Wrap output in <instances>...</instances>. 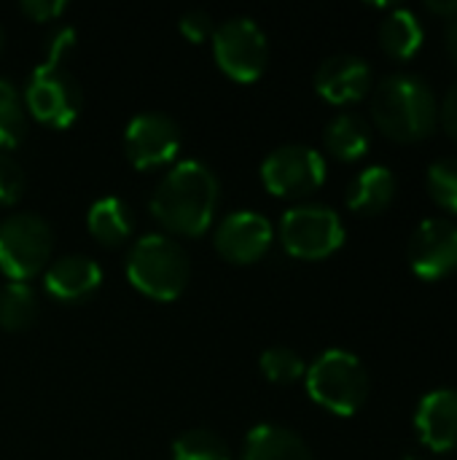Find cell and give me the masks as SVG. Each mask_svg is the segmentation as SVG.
<instances>
[{
    "label": "cell",
    "instance_id": "6da1fadb",
    "mask_svg": "<svg viewBox=\"0 0 457 460\" xmlns=\"http://www.w3.org/2000/svg\"><path fill=\"white\" fill-rule=\"evenodd\" d=\"M221 202V183L215 172L199 159L175 162L154 189V218L178 237H202Z\"/></svg>",
    "mask_w": 457,
    "mask_h": 460
},
{
    "label": "cell",
    "instance_id": "7a4b0ae2",
    "mask_svg": "<svg viewBox=\"0 0 457 460\" xmlns=\"http://www.w3.org/2000/svg\"><path fill=\"white\" fill-rule=\"evenodd\" d=\"M372 119L385 137L420 143L436 129L439 102L420 75L393 73L372 86Z\"/></svg>",
    "mask_w": 457,
    "mask_h": 460
},
{
    "label": "cell",
    "instance_id": "3957f363",
    "mask_svg": "<svg viewBox=\"0 0 457 460\" xmlns=\"http://www.w3.org/2000/svg\"><path fill=\"white\" fill-rule=\"evenodd\" d=\"M124 270L127 280L143 296L156 302H175L191 280V261L186 248L164 232L140 237L129 248Z\"/></svg>",
    "mask_w": 457,
    "mask_h": 460
},
{
    "label": "cell",
    "instance_id": "277c9868",
    "mask_svg": "<svg viewBox=\"0 0 457 460\" xmlns=\"http://www.w3.org/2000/svg\"><path fill=\"white\" fill-rule=\"evenodd\" d=\"M304 385L310 399L331 415L353 418L369 399V375L358 356L331 348L307 364Z\"/></svg>",
    "mask_w": 457,
    "mask_h": 460
},
{
    "label": "cell",
    "instance_id": "5b68a950",
    "mask_svg": "<svg viewBox=\"0 0 457 460\" xmlns=\"http://www.w3.org/2000/svg\"><path fill=\"white\" fill-rule=\"evenodd\" d=\"M277 234L286 253L304 261L329 259L345 245L342 218L337 216V210L318 202H302L288 208L280 218Z\"/></svg>",
    "mask_w": 457,
    "mask_h": 460
},
{
    "label": "cell",
    "instance_id": "8992f818",
    "mask_svg": "<svg viewBox=\"0 0 457 460\" xmlns=\"http://www.w3.org/2000/svg\"><path fill=\"white\" fill-rule=\"evenodd\" d=\"M51 226L35 213H11L0 221V272L8 283H27L48 267Z\"/></svg>",
    "mask_w": 457,
    "mask_h": 460
},
{
    "label": "cell",
    "instance_id": "52a82bcc",
    "mask_svg": "<svg viewBox=\"0 0 457 460\" xmlns=\"http://www.w3.org/2000/svg\"><path fill=\"white\" fill-rule=\"evenodd\" d=\"M22 100L35 121L54 129H67L81 113L83 94L75 75L65 65L43 59L30 73Z\"/></svg>",
    "mask_w": 457,
    "mask_h": 460
},
{
    "label": "cell",
    "instance_id": "ba28073f",
    "mask_svg": "<svg viewBox=\"0 0 457 460\" xmlns=\"http://www.w3.org/2000/svg\"><path fill=\"white\" fill-rule=\"evenodd\" d=\"M215 65L237 84H253L264 75L269 62L267 32L250 16H232L221 22L210 38Z\"/></svg>",
    "mask_w": 457,
    "mask_h": 460
},
{
    "label": "cell",
    "instance_id": "9c48e42d",
    "mask_svg": "<svg viewBox=\"0 0 457 460\" xmlns=\"http://www.w3.org/2000/svg\"><path fill=\"white\" fill-rule=\"evenodd\" d=\"M261 181L269 194L283 199H304L326 183V159L304 143H288L267 154Z\"/></svg>",
    "mask_w": 457,
    "mask_h": 460
},
{
    "label": "cell",
    "instance_id": "30bf717a",
    "mask_svg": "<svg viewBox=\"0 0 457 460\" xmlns=\"http://www.w3.org/2000/svg\"><path fill=\"white\" fill-rule=\"evenodd\" d=\"M183 135L172 116L162 111H143L124 127V154L137 170H159L175 162Z\"/></svg>",
    "mask_w": 457,
    "mask_h": 460
},
{
    "label": "cell",
    "instance_id": "8fae6325",
    "mask_svg": "<svg viewBox=\"0 0 457 460\" xmlns=\"http://www.w3.org/2000/svg\"><path fill=\"white\" fill-rule=\"evenodd\" d=\"M409 270L420 280H442L457 270V224L450 218H428L417 224L407 245Z\"/></svg>",
    "mask_w": 457,
    "mask_h": 460
},
{
    "label": "cell",
    "instance_id": "7c38bea8",
    "mask_svg": "<svg viewBox=\"0 0 457 460\" xmlns=\"http://www.w3.org/2000/svg\"><path fill=\"white\" fill-rule=\"evenodd\" d=\"M275 229L267 216L256 210H234L215 226L213 243L229 264H253L272 248Z\"/></svg>",
    "mask_w": 457,
    "mask_h": 460
},
{
    "label": "cell",
    "instance_id": "4fadbf2b",
    "mask_svg": "<svg viewBox=\"0 0 457 460\" xmlns=\"http://www.w3.org/2000/svg\"><path fill=\"white\" fill-rule=\"evenodd\" d=\"M315 92L331 105H350L372 92V67L356 54H334L315 73Z\"/></svg>",
    "mask_w": 457,
    "mask_h": 460
},
{
    "label": "cell",
    "instance_id": "5bb4252c",
    "mask_svg": "<svg viewBox=\"0 0 457 460\" xmlns=\"http://www.w3.org/2000/svg\"><path fill=\"white\" fill-rule=\"evenodd\" d=\"M415 431L420 442L434 453L457 450V391L436 388L426 394L415 412Z\"/></svg>",
    "mask_w": 457,
    "mask_h": 460
},
{
    "label": "cell",
    "instance_id": "9a60e30c",
    "mask_svg": "<svg viewBox=\"0 0 457 460\" xmlns=\"http://www.w3.org/2000/svg\"><path fill=\"white\" fill-rule=\"evenodd\" d=\"M102 283V270L89 256H62L43 270L46 294L62 305H78L89 299Z\"/></svg>",
    "mask_w": 457,
    "mask_h": 460
},
{
    "label": "cell",
    "instance_id": "2e32d148",
    "mask_svg": "<svg viewBox=\"0 0 457 460\" xmlns=\"http://www.w3.org/2000/svg\"><path fill=\"white\" fill-rule=\"evenodd\" d=\"M242 460H315L299 434L277 423H261L248 431Z\"/></svg>",
    "mask_w": 457,
    "mask_h": 460
},
{
    "label": "cell",
    "instance_id": "e0dca14e",
    "mask_svg": "<svg viewBox=\"0 0 457 460\" xmlns=\"http://www.w3.org/2000/svg\"><path fill=\"white\" fill-rule=\"evenodd\" d=\"M396 197V175L385 164L361 170L347 186V208L361 216H377L391 208Z\"/></svg>",
    "mask_w": 457,
    "mask_h": 460
},
{
    "label": "cell",
    "instance_id": "ac0fdd59",
    "mask_svg": "<svg viewBox=\"0 0 457 460\" xmlns=\"http://www.w3.org/2000/svg\"><path fill=\"white\" fill-rule=\"evenodd\" d=\"M86 226L89 234L105 245V248H119L129 240L132 229H135V218L129 205L121 197H100L92 202L89 213H86Z\"/></svg>",
    "mask_w": 457,
    "mask_h": 460
},
{
    "label": "cell",
    "instance_id": "d6986e66",
    "mask_svg": "<svg viewBox=\"0 0 457 460\" xmlns=\"http://www.w3.org/2000/svg\"><path fill=\"white\" fill-rule=\"evenodd\" d=\"M423 40H426V30L417 13L409 8H393L380 24V46L396 62L415 59L417 51L423 49Z\"/></svg>",
    "mask_w": 457,
    "mask_h": 460
},
{
    "label": "cell",
    "instance_id": "ffe728a7",
    "mask_svg": "<svg viewBox=\"0 0 457 460\" xmlns=\"http://www.w3.org/2000/svg\"><path fill=\"white\" fill-rule=\"evenodd\" d=\"M323 143L331 151V156H337L339 162H358L366 156L372 146V129L364 116L345 111L326 124Z\"/></svg>",
    "mask_w": 457,
    "mask_h": 460
},
{
    "label": "cell",
    "instance_id": "44dd1931",
    "mask_svg": "<svg viewBox=\"0 0 457 460\" xmlns=\"http://www.w3.org/2000/svg\"><path fill=\"white\" fill-rule=\"evenodd\" d=\"M38 318V296L30 283H5L0 288V326L5 332H24Z\"/></svg>",
    "mask_w": 457,
    "mask_h": 460
},
{
    "label": "cell",
    "instance_id": "7402d4cb",
    "mask_svg": "<svg viewBox=\"0 0 457 460\" xmlns=\"http://www.w3.org/2000/svg\"><path fill=\"white\" fill-rule=\"evenodd\" d=\"M27 135V108L19 94V89L0 78V151L16 148Z\"/></svg>",
    "mask_w": 457,
    "mask_h": 460
},
{
    "label": "cell",
    "instance_id": "603a6c76",
    "mask_svg": "<svg viewBox=\"0 0 457 460\" xmlns=\"http://www.w3.org/2000/svg\"><path fill=\"white\" fill-rule=\"evenodd\" d=\"M172 460H234L226 439L213 434L210 429L183 431L172 442Z\"/></svg>",
    "mask_w": 457,
    "mask_h": 460
},
{
    "label": "cell",
    "instance_id": "cb8c5ba5",
    "mask_svg": "<svg viewBox=\"0 0 457 460\" xmlns=\"http://www.w3.org/2000/svg\"><path fill=\"white\" fill-rule=\"evenodd\" d=\"M259 369L261 375L269 380V383H277V385H291L296 380L304 377L307 372V364L304 358L294 350V348H286V345H272L261 353L259 358Z\"/></svg>",
    "mask_w": 457,
    "mask_h": 460
},
{
    "label": "cell",
    "instance_id": "d4e9b609",
    "mask_svg": "<svg viewBox=\"0 0 457 460\" xmlns=\"http://www.w3.org/2000/svg\"><path fill=\"white\" fill-rule=\"evenodd\" d=\"M428 194L431 199L444 210L457 216V156H444L436 159L428 167Z\"/></svg>",
    "mask_w": 457,
    "mask_h": 460
},
{
    "label": "cell",
    "instance_id": "484cf974",
    "mask_svg": "<svg viewBox=\"0 0 457 460\" xmlns=\"http://www.w3.org/2000/svg\"><path fill=\"white\" fill-rule=\"evenodd\" d=\"M24 186H27V181H24L22 164L11 154L0 151V208L16 205Z\"/></svg>",
    "mask_w": 457,
    "mask_h": 460
},
{
    "label": "cell",
    "instance_id": "4316f807",
    "mask_svg": "<svg viewBox=\"0 0 457 460\" xmlns=\"http://www.w3.org/2000/svg\"><path fill=\"white\" fill-rule=\"evenodd\" d=\"M178 27H180V35H183L186 40H191V43H205V40H210L213 32H215V22H213V16H210L205 8H191V11H186V13L180 16Z\"/></svg>",
    "mask_w": 457,
    "mask_h": 460
},
{
    "label": "cell",
    "instance_id": "83f0119b",
    "mask_svg": "<svg viewBox=\"0 0 457 460\" xmlns=\"http://www.w3.org/2000/svg\"><path fill=\"white\" fill-rule=\"evenodd\" d=\"M78 43V35L73 27H57L51 35H48V43H46V59L48 62H59L65 65V59L70 57V51L75 49Z\"/></svg>",
    "mask_w": 457,
    "mask_h": 460
},
{
    "label": "cell",
    "instance_id": "f1b7e54d",
    "mask_svg": "<svg viewBox=\"0 0 457 460\" xmlns=\"http://www.w3.org/2000/svg\"><path fill=\"white\" fill-rule=\"evenodd\" d=\"M19 11L30 16L32 22H54L67 11L65 0H22Z\"/></svg>",
    "mask_w": 457,
    "mask_h": 460
},
{
    "label": "cell",
    "instance_id": "f546056e",
    "mask_svg": "<svg viewBox=\"0 0 457 460\" xmlns=\"http://www.w3.org/2000/svg\"><path fill=\"white\" fill-rule=\"evenodd\" d=\"M439 121H442L444 132H447L453 140H457V81L447 89L444 102L439 105Z\"/></svg>",
    "mask_w": 457,
    "mask_h": 460
},
{
    "label": "cell",
    "instance_id": "4dcf8cb0",
    "mask_svg": "<svg viewBox=\"0 0 457 460\" xmlns=\"http://www.w3.org/2000/svg\"><path fill=\"white\" fill-rule=\"evenodd\" d=\"M428 11L444 16V22H457V3H428Z\"/></svg>",
    "mask_w": 457,
    "mask_h": 460
},
{
    "label": "cell",
    "instance_id": "1f68e13d",
    "mask_svg": "<svg viewBox=\"0 0 457 460\" xmlns=\"http://www.w3.org/2000/svg\"><path fill=\"white\" fill-rule=\"evenodd\" d=\"M444 49L450 54V59L457 62V22L447 24V32H444Z\"/></svg>",
    "mask_w": 457,
    "mask_h": 460
},
{
    "label": "cell",
    "instance_id": "d6a6232c",
    "mask_svg": "<svg viewBox=\"0 0 457 460\" xmlns=\"http://www.w3.org/2000/svg\"><path fill=\"white\" fill-rule=\"evenodd\" d=\"M3 43H5V32H3V24H0V51H3Z\"/></svg>",
    "mask_w": 457,
    "mask_h": 460
},
{
    "label": "cell",
    "instance_id": "836d02e7",
    "mask_svg": "<svg viewBox=\"0 0 457 460\" xmlns=\"http://www.w3.org/2000/svg\"><path fill=\"white\" fill-rule=\"evenodd\" d=\"M401 460H423V458H420V456H415V453H409V456H404Z\"/></svg>",
    "mask_w": 457,
    "mask_h": 460
}]
</instances>
